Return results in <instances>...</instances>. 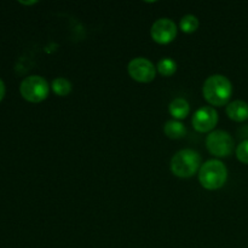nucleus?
<instances>
[{
    "mask_svg": "<svg viewBox=\"0 0 248 248\" xmlns=\"http://www.w3.org/2000/svg\"><path fill=\"white\" fill-rule=\"evenodd\" d=\"M21 4H24V5H33V4H36V1H28V2L21 1Z\"/></svg>",
    "mask_w": 248,
    "mask_h": 248,
    "instance_id": "obj_17",
    "label": "nucleus"
},
{
    "mask_svg": "<svg viewBox=\"0 0 248 248\" xmlns=\"http://www.w3.org/2000/svg\"><path fill=\"white\" fill-rule=\"evenodd\" d=\"M157 70L162 77H171L176 73L177 70V63L171 58H162L159 63H157Z\"/></svg>",
    "mask_w": 248,
    "mask_h": 248,
    "instance_id": "obj_14",
    "label": "nucleus"
},
{
    "mask_svg": "<svg viewBox=\"0 0 248 248\" xmlns=\"http://www.w3.org/2000/svg\"><path fill=\"white\" fill-rule=\"evenodd\" d=\"M150 35L155 43L166 45L173 41L177 36V26L170 18H160L152 26Z\"/></svg>",
    "mask_w": 248,
    "mask_h": 248,
    "instance_id": "obj_7",
    "label": "nucleus"
},
{
    "mask_svg": "<svg viewBox=\"0 0 248 248\" xmlns=\"http://www.w3.org/2000/svg\"><path fill=\"white\" fill-rule=\"evenodd\" d=\"M191 123L198 132H210L217 126L218 113L212 107H201L195 111Z\"/></svg>",
    "mask_w": 248,
    "mask_h": 248,
    "instance_id": "obj_8",
    "label": "nucleus"
},
{
    "mask_svg": "<svg viewBox=\"0 0 248 248\" xmlns=\"http://www.w3.org/2000/svg\"><path fill=\"white\" fill-rule=\"evenodd\" d=\"M170 114L177 120H183L190 113V106L184 98H176L170 103Z\"/></svg>",
    "mask_w": 248,
    "mask_h": 248,
    "instance_id": "obj_10",
    "label": "nucleus"
},
{
    "mask_svg": "<svg viewBox=\"0 0 248 248\" xmlns=\"http://www.w3.org/2000/svg\"><path fill=\"white\" fill-rule=\"evenodd\" d=\"M199 26H200V23H199L198 17L194 16V15H186V16H184L181 19V23H179V27H181L182 31L186 34L196 31Z\"/></svg>",
    "mask_w": 248,
    "mask_h": 248,
    "instance_id": "obj_13",
    "label": "nucleus"
},
{
    "mask_svg": "<svg viewBox=\"0 0 248 248\" xmlns=\"http://www.w3.org/2000/svg\"><path fill=\"white\" fill-rule=\"evenodd\" d=\"M234 140L225 131H213L206 138L208 152L217 157H227L234 150Z\"/></svg>",
    "mask_w": 248,
    "mask_h": 248,
    "instance_id": "obj_5",
    "label": "nucleus"
},
{
    "mask_svg": "<svg viewBox=\"0 0 248 248\" xmlns=\"http://www.w3.org/2000/svg\"><path fill=\"white\" fill-rule=\"evenodd\" d=\"M48 90L50 89L47 81L39 75H31L26 78L19 86L22 97L31 103H39L47 98Z\"/></svg>",
    "mask_w": 248,
    "mask_h": 248,
    "instance_id": "obj_4",
    "label": "nucleus"
},
{
    "mask_svg": "<svg viewBox=\"0 0 248 248\" xmlns=\"http://www.w3.org/2000/svg\"><path fill=\"white\" fill-rule=\"evenodd\" d=\"M72 84L69 80L64 79V78H57L52 81V90L57 96L65 97L72 92Z\"/></svg>",
    "mask_w": 248,
    "mask_h": 248,
    "instance_id": "obj_12",
    "label": "nucleus"
},
{
    "mask_svg": "<svg viewBox=\"0 0 248 248\" xmlns=\"http://www.w3.org/2000/svg\"><path fill=\"white\" fill-rule=\"evenodd\" d=\"M164 132L171 140H181L186 135V126L177 120H170L165 124Z\"/></svg>",
    "mask_w": 248,
    "mask_h": 248,
    "instance_id": "obj_11",
    "label": "nucleus"
},
{
    "mask_svg": "<svg viewBox=\"0 0 248 248\" xmlns=\"http://www.w3.org/2000/svg\"><path fill=\"white\" fill-rule=\"evenodd\" d=\"M228 179V170L219 160H208L199 171L200 184L207 190L222 188Z\"/></svg>",
    "mask_w": 248,
    "mask_h": 248,
    "instance_id": "obj_2",
    "label": "nucleus"
},
{
    "mask_svg": "<svg viewBox=\"0 0 248 248\" xmlns=\"http://www.w3.org/2000/svg\"><path fill=\"white\" fill-rule=\"evenodd\" d=\"M4 96H5V85L4 82H2V80L0 79V101L4 98Z\"/></svg>",
    "mask_w": 248,
    "mask_h": 248,
    "instance_id": "obj_16",
    "label": "nucleus"
},
{
    "mask_svg": "<svg viewBox=\"0 0 248 248\" xmlns=\"http://www.w3.org/2000/svg\"><path fill=\"white\" fill-rule=\"evenodd\" d=\"M236 156L240 161L248 165V140L240 143L236 149Z\"/></svg>",
    "mask_w": 248,
    "mask_h": 248,
    "instance_id": "obj_15",
    "label": "nucleus"
},
{
    "mask_svg": "<svg viewBox=\"0 0 248 248\" xmlns=\"http://www.w3.org/2000/svg\"><path fill=\"white\" fill-rule=\"evenodd\" d=\"M201 165V156L193 149H183L176 153L171 160V171L179 178H189L198 172Z\"/></svg>",
    "mask_w": 248,
    "mask_h": 248,
    "instance_id": "obj_3",
    "label": "nucleus"
},
{
    "mask_svg": "<svg viewBox=\"0 0 248 248\" xmlns=\"http://www.w3.org/2000/svg\"><path fill=\"white\" fill-rule=\"evenodd\" d=\"M227 114L232 120L236 123H242V121L248 119V103L244 101H234L228 104Z\"/></svg>",
    "mask_w": 248,
    "mask_h": 248,
    "instance_id": "obj_9",
    "label": "nucleus"
},
{
    "mask_svg": "<svg viewBox=\"0 0 248 248\" xmlns=\"http://www.w3.org/2000/svg\"><path fill=\"white\" fill-rule=\"evenodd\" d=\"M128 74L138 82H152L156 75V68L147 58L137 57L128 63Z\"/></svg>",
    "mask_w": 248,
    "mask_h": 248,
    "instance_id": "obj_6",
    "label": "nucleus"
},
{
    "mask_svg": "<svg viewBox=\"0 0 248 248\" xmlns=\"http://www.w3.org/2000/svg\"><path fill=\"white\" fill-rule=\"evenodd\" d=\"M202 93L211 106H225L232 94V85L224 75H212L203 84Z\"/></svg>",
    "mask_w": 248,
    "mask_h": 248,
    "instance_id": "obj_1",
    "label": "nucleus"
}]
</instances>
